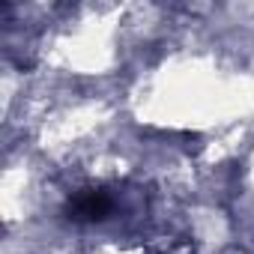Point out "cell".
I'll return each instance as SVG.
<instances>
[{
    "label": "cell",
    "mask_w": 254,
    "mask_h": 254,
    "mask_svg": "<svg viewBox=\"0 0 254 254\" xmlns=\"http://www.w3.org/2000/svg\"><path fill=\"white\" fill-rule=\"evenodd\" d=\"M147 254H191V248H189V245H180V242H168V245L150 248Z\"/></svg>",
    "instance_id": "6da1fadb"
}]
</instances>
